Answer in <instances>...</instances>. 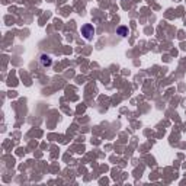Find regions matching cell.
<instances>
[{
    "mask_svg": "<svg viewBox=\"0 0 186 186\" xmlns=\"http://www.w3.org/2000/svg\"><path fill=\"white\" fill-rule=\"evenodd\" d=\"M116 32H118V35H121V36H127V35H128V28H127V26H119V28L116 29Z\"/></svg>",
    "mask_w": 186,
    "mask_h": 186,
    "instance_id": "3957f363",
    "label": "cell"
},
{
    "mask_svg": "<svg viewBox=\"0 0 186 186\" xmlns=\"http://www.w3.org/2000/svg\"><path fill=\"white\" fill-rule=\"evenodd\" d=\"M41 64L44 67H50L51 64H53V60H51V57L47 54H42L41 55Z\"/></svg>",
    "mask_w": 186,
    "mask_h": 186,
    "instance_id": "7a4b0ae2",
    "label": "cell"
},
{
    "mask_svg": "<svg viewBox=\"0 0 186 186\" xmlns=\"http://www.w3.org/2000/svg\"><path fill=\"white\" fill-rule=\"evenodd\" d=\"M82 35H83L86 39H92V36L95 35V28H93V25H90V23L83 25V26H82Z\"/></svg>",
    "mask_w": 186,
    "mask_h": 186,
    "instance_id": "6da1fadb",
    "label": "cell"
}]
</instances>
